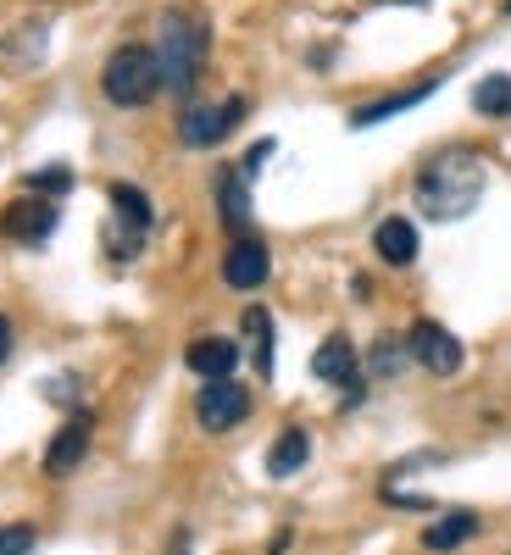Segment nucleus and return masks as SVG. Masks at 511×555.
<instances>
[{"label": "nucleus", "instance_id": "12", "mask_svg": "<svg viewBox=\"0 0 511 555\" xmlns=\"http://www.w3.org/2000/svg\"><path fill=\"white\" fill-rule=\"evenodd\" d=\"M217 217H222L228 234H245L251 228V178L240 167L217 172Z\"/></svg>", "mask_w": 511, "mask_h": 555}, {"label": "nucleus", "instance_id": "14", "mask_svg": "<svg viewBox=\"0 0 511 555\" xmlns=\"http://www.w3.org/2000/svg\"><path fill=\"white\" fill-rule=\"evenodd\" d=\"M183 361H190V373H201V378H228L240 366V345L234 339H195L190 350H183Z\"/></svg>", "mask_w": 511, "mask_h": 555}, {"label": "nucleus", "instance_id": "11", "mask_svg": "<svg viewBox=\"0 0 511 555\" xmlns=\"http://www.w3.org/2000/svg\"><path fill=\"white\" fill-rule=\"evenodd\" d=\"M84 455H89V416L78 411V416H67V423H62V434L51 439V450H44V473L67 478Z\"/></svg>", "mask_w": 511, "mask_h": 555}, {"label": "nucleus", "instance_id": "9", "mask_svg": "<svg viewBox=\"0 0 511 555\" xmlns=\"http://www.w3.org/2000/svg\"><path fill=\"white\" fill-rule=\"evenodd\" d=\"M267 272H272L267 245L251 240V234H234V245H228V256H222V284L240 289V295H251V289L267 284Z\"/></svg>", "mask_w": 511, "mask_h": 555}, {"label": "nucleus", "instance_id": "4", "mask_svg": "<svg viewBox=\"0 0 511 555\" xmlns=\"http://www.w3.org/2000/svg\"><path fill=\"white\" fill-rule=\"evenodd\" d=\"M251 106H245V95H228V101H217V106H183V117H178V139L190 151H212V145H222L228 133L240 128V117H245Z\"/></svg>", "mask_w": 511, "mask_h": 555}, {"label": "nucleus", "instance_id": "16", "mask_svg": "<svg viewBox=\"0 0 511 555\" xmlns=\"http://www.w3.org/2000/svg\"><path fill=\"white\" fill-rule=\"evenodd\" d=\"M306 461H311V434L306 428H284L278 444L267 450V478H295Z\"/></svg>", "mask_w": 511, "mask_h": 555}, {"label": "nucleus", "instance_id": "22", "mask_svg": "<svg viewBox=\"0 0 511 555\" xmlns=\"http://www.w3.org/2000/svg\"><path fill=\"white\" fill-rule=\"evenodd\" d=\"M28 550H34V528L28 522L0 528V555H28Z\"/></svg>", "mask_w": 511, "mask_h": 555}, {"label": "nucleus", "instance_id": "3", "mask_svg": "<svg viewBox=\"0 0 511 555\" xmlns=\"http://www.w3.org/2000/svg\"><path fill=\"white\" fill-rule=\"evenodd\" d=\"M101 89L106 101L133 112V106H151L162 95V67H156V51L151 44H117L101 67Z\"/></svg>", "mask_w": 511, "mask_h": 555}, {"label": "nucleus", "instance_id": "19", "mask_svg": "<svg viewBox=\"0 0 511 555\" xmlns=\"http://www.w3.org/2000/svg\"><path fill=\"white\" fill-rule=\"evenodd\" d=\"M245 334H251V361H256V373L272 378V317L261 306L245 311Z\"/></svg>", "mask_w": 511, "mask_h": 555}, {"label": "nucleus", "instance_id": "6", "mask_svg": "<svg viewBox=\"0 0 511 555\" xmlns=\"http://www.w3.org/2000/svg\"><path fill=\"white\" fill-rule=\"evenodd\" d=\"M406 345H411V361H423L434 378H450V373H461V361H468V350H461V339L445 328V322H411V334H406Z\"/></svg>", "mask_w": 511, "mask_h": 555}, {"label": "nucleus", "instance_id": "13", "mask_svg": "<svg viewBox=\"0 0 511 555\" xmlns=\"http://www.w3.org/2000/svg\"><path fill=\"white\" fill-rule=\"evenodd\" d=\"M373 250L389 261V267H411L417 250H423V240H417V222L411 217H384L373 228Z\"/></svg>", "mask_w": 511, "mask_h": 555}, {"label": "nucleus", "instance_id": "25", "mask_svg": "<svg viewBox=\"0 0 511 555\" xmlns=\"http://www.w3.org/2000/svg\"><path fill=\"white\" fill-rule=\"evenodd\" d=\"M167 555H190V533H178V539H173V550H167Z\"/></svg>", "mask_w": 511, "mask_h": 555}, {"label": "nucleus", "instance_id": "5", "mask_svg": "<svg viewBox=\"0 0 511 555\" xmlns=\"http://www.w3.org/2000/svg\"><path fill=\"white\" fill-rule=\"evenodd\" d=\"M195 416L206 434H228L251 416V389H240L234 378H206V389L195 395Z\"/></svg>", "mask_w": 511, "mask_h": 555}, {"label": "nucleus", "instance_id": "7", "mask_svg": "<svg viewBox=\"0 0 511 555\" xmlns=\"http://www.w3.org/2000/svg\"><path fill=\"white\" fill-rule=\"evenodd\" d=\"M56 222H62V206L51 195H28V201H12L0 211V234L17 245H44L56 234Z\"/></svg>", "mask_w": 511, "mask_h": 555}, {"label": "nucleus", "instance_id": "21", "mask_svg": "<svg viewBox=\"0 0 511 555\" xmlns=\"http://www.w3.org/2000/svg\"><path fill=\"white\" fill-rule=\"evenodd\" d=\"M28 190H34V195H51V201H62V195L73 190V172H67L62 162H51V167L28 172Z\"/></svg>", "mask_w": 511, "mask_h": 555}, {"label": "nucleus", "instance_id": "20", "mask_svg": "<svg viewBox=\"0 0 511 555\" xmlns=\"http://www.w3.org/2000/svg\"><path fill=\"white\" fill-rule=\"evenodd\" d=\"M406 361H411V345H406V339L384 334V339L373 345V373H379V378H395V373H400Z\"/></svg>", "mask_w": 511, "mask_h": 555}, {"label": "nucleus", "instance_id": "18", "mask_svg": "<svg viewBox=\"0 0 511 555\" xmlns=\"http://www.w3.org/2000/svg\"><path fill=\"white\" fill-rule=\"evenodd\" d=\"M473 112L478 117H511V73H489L473 89Z\"/></svg>", "mask_w": 511, "mask_h": 555}, {"label": "nucleus", "instance_id": "2", "mask_svg": "<svg viewBox=\"0 0 511 555\" xmlns=\"http://www.w3.org/2000/svg\"><path fill=\"white\" fill-rule=\"evenodd\" d=\"M156 67H162V89H178V95H190L201 67H206V51H212V28L206 17L195 12H162L156 23Z\"/></svg>", "mask_w": 511, "mask_h": 555}, {"label": "nucleus", "instance_id": "17", "mask_svg": "<svg viewBox=\"0 0 511 555\" xmlns=\"http://www.w3.org/2000/svg\"><path fill=\"white\" fill-rule=\"evenodd\" d=\"M478 533V517L473 512H445L434 528H423V544L429 550H456V544H468Z\"/></svg>", "mask_w": 511, "mask_h": 555}, {"label": "nucleus", "instance_id": "15", "mask_svg": "<svg viewBox=\"0 0 511 555\" xmlns=\"http://www.w3.org/2000/svg\"><path fill=\"white\" fill-rule=\"evenodd\" d=\"M434 89H439V78L417 83V89H400V95H384V101H367V106H356V112H350V128H379L384 117H395V112H411L417 101H429Z\"/></svg>", "mask_w": 511, "mask_h": 555}, {"label": "nucleus", "instance_id": "1", "mask_svg": "<svg viewBox=\"0 0 511 555\" xmlns=\"http://www.w3.org/2000/svg\"><path fill=\"white\" fill-rule=\"evenodd\" d=\"M484 183H489L484 156L468 151V145H450V151H439L423 172H417V190H411V195H417V211H423V217H434V222H461V217L478 211Z\"/></svg>", "mask_w": 511, "mask_h": 555}, {"label": "nucleus", "instance_id": "23", "mask_svg": "<svg viewBox=\"0 0 511 555\" xmlns=\"http://www.w3.org/2000/svg\"><path fill=\"white\" fill-rule=\"evenodd\" d=\"M272 151H278V145H272V139H256V145H251V156L240 162V172H245V178H256V172H261V162H267Z\"/></svg>", "mask_w": 511, "mask_h": 555}, {"label": "nucleus", "instance_id": "26", "mask_svg": "<svg viewBox=\"0 0 511 555\" xmlns=\"http://www.w3.org/2000/svg\"><path fill=\"white\" fill-rule=\"evenodd\" d=\"M406 7H429V0H406Z\"/></svg>", "mask_w": 511, "mask_h": 555}, {"label": "nucleus", "instance_id": "8", "mask_svg": "<svg viewBox=\"0 0 511 555\" xmlns=\"http://www.w3.org/2000/svg\"><path fill=\"white\" fill-rule=\"evenodd\" d=\"M112 206H117V228H123V234H112V250H117V256H133L139 240L151 234L156 206H151L145 190H133V183H112Z\"/></svg>", "mask_w": 511, "mask_h": 555}, {"label": "nucleus", "instance_id": "24", "mask_svg": "<svg viewBox=\"0 0 511 555\" xmlns=\"http://www.w3.org/2000/svg\"><path fill=\"white\" fill-rule=\"evenodd\" d=\"M7 356H12V322L0 317V361H7Z\"/></svg>", "mask_w": 511, "mask_h": 555}, {"label": "nucleus", "instance_id": "10", "mask_svg": "<svg viewBox=\"0 0 511 555\" xmlns=\"http://www.w3.org/2000/svg\"><path fill=\"white\" fill-rule=\"evenodd\" d=\"M311 373H317L322 384H340L345 400H361V366H356V345H350L345 334H334V339H322V345H317Z\"/></svg>", "mask_w": 511, "mask_h": 555}]
</instances>
